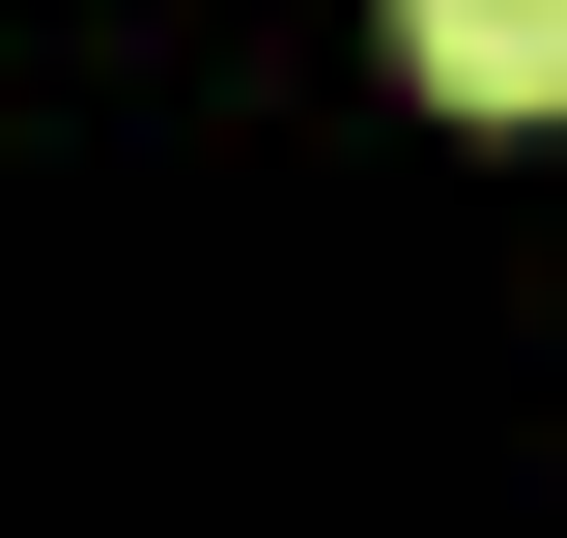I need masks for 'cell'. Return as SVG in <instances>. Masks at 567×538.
<instances>
[{
    "label": "cell",
    "instance_id": "cell-1",
    "mask_svg": "<svg viewBox=\"0 0 567 538\" xmlns=\"http://www.w3.org/2000/svg\"><path fill=\"white\" fill-rule=\"evenodd\" d=\"M398 58L454 114H567V0H398Z\"/></svg>",
    "mask_w": 567,
    "mask_h": 538
}]
</instances>
